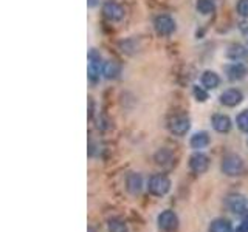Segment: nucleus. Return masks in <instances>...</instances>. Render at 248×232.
<instances>
[{
    "mask_svg": "<svg viewBox=\"0 0 248 232\" xmlns=\"http://www.w3.org/2000/svg\"><path fill=\"white\" fill-rule=\"evenodd\" d=\"M147 189L155 197H163L166 195L170 189V180L165 174H157L152 175L149 178V183H147Z\"/></svg>",
    "mask_w": 248,
    "mask_h": 232,
    "instance_id": "f257e3e1",
    "label": "nucleus"
},
{
    "mask_svg": "<svg viewBox=\"0 0 248 232\" xmlns=\"http://www.w3.org/2000/svg\"><path fill=\"white\" fill-rule=\"evenodd\" d=\"M222 170L225 175L228 176H236L240 175L244 170V161L237 155H227L222 161Z\"/></svg>",
    "mask_w": 248,
    "mask_h": 232,
    "instance_id": "f03ea898",
    "label": "nucleus"
},
{
    "mask_svg": "<svg viewBox=\"0 0 248 232\" xmlns=\"http://www.w3.org/2000/svg\"><path fill=\"white\" fill-rule=\"evenodd\" d=\"M154 27H155V31H157L160 36H170L175 31V22L170 15L160 14L155 17Z\"/></svg>",
    "mask_w": 248,
    "mask_h": 232,
    "instance_id": "7ed1b4c3",
    "label": "nucleus"
},
{
    "mask_svg": "<svg viewBox=\"0 0 248 232\" xmlns=\"http://www.w3.org/2000/svg\"><path fill=\"white\" fill-rule=\"evenodd\" d=\"M158 226L166 232H174L178 228V217L172 211H165L158 215Z\"/></svg>",
    "mask_w": 248,
    "mask_h": 232,
    "instance_id": "20e7f679",
    "label": "nucleus"
},
{
    "mask_svg": "<svg viewBox=\"0 0 248 232\" xmlns=\"http://www.w3.org/2000/svg\"><path fill=\"white\" fill-rule=\"evenodd\" d=\"M191 127L189 119L186 116H175L169 121V130L170 133H174L177 136H183L188 133V130Z\"/></svg>",
    "mask_w": 248,
    "mask_h": 232,
    "instance_id": "39448f33",
    "label": "nucleus"
},
{
    "mask_svg": "<svg viewBox=\"0 0 248 232\" xmlns=\"http://www.w3.org/2000/svg\"><path fill=\"white\" fill-rule=\"evenodd\" d=\"M99 73H101V56L95 50H92L89 53V77H90V81L98 82Z\"/></svg>",
    "mask_w": 248,
    "mask_h": 232,
    "instance_id": "423d86ee",
    "label": "nucleus"
},
{
    "mask_svg": "<svg viewBox=\"0 0 248 232\" xmlns=\"http://www.w3.org/2000/svg\"><path fill=\"white\" fill-rule=\"evenodd\" d=\"M209 166V160L203 153H194L189 158V167L194 174H205Z\"/></svg>",
    "mask_w": 248,
    "mask_h": 232,
    "instance_id": "0eeeda50",
    "label": "nucleus"
},
{
    "mask_svg": "<svg viewBox=\"0 0 248 232\" xmlns=\"http://www.w3.org/2000/svg\"><path fill=\"white\" fill-rule=\"evenodd\" d=\"M244 101V95L236 88H230L220 95V102L227 107H236Z\"/></svg>",
    "mask_w": 248,
    "mask_h": 232,
    "instance_id": "6e6552de",
    "label": "nucleus"
},
{
    "mask_svg": "<svg viewBox=\"0 0 248 232\" xmlns=\"http://www.w3.org/2000/svg\"><path fill=\"white\" fill-rule=\"evenodd\" d=\"M103 13L106 15V19L112 22H118L124 17V8L115 2H108L103 6Z\"/></svg>",
    "mask_w": 248,
    "mask_h": 232,
    "instance_id": "1a4fd4ad",
    "label": "nucleus"
},
{
    "mask_svg": "<svg viewBox=\"0 0 248 232\" xmlns=\"http://www.w3.org/2000/svg\"><path fill=\"white\" fill-rule=\"evenodd\" d=\"M227 206L231 212L234 214H244L247 212V201L242 195H237V193H232L227 198Z\"/></svg>",
    "mask_w": 248,
    "mask_h": 232,
    "instance_id": "9d476101",
    "label": "nucleus"
},
{
    "mask_svg": "<svg viewBox=\"0 0 248 232\" xmlns=\"http://www.w3.org/2000/svg\"><path fill=\"white\" fill-rule=\"evenodd\" d=\"M126 188L132 195H138L143 188V178L140 174H129L126 178Z\"/></svg>",
    "mask_w": 248,
    "mask_h": 232,
    "instance_id": "9b49d317",
    "label": "nucleus"
},
{
    "mask_svg": "<svg viewBox=\"0 0 248 232\" xmlns=\"http://www.w3.org/2000/svg\"><path fill=\"white\" fill-rule=\"evenodd\" d=\"M213 127L219 133H227L231 130V119L227 115H214L213 116Z\"/></svg>",
    "mask_w": 248,
    "mask_h": 232,
    "instance_id": "f8f14e48",
    "label": "nucleus"
},
{
    "mask_svg": "<svg viewBox=\"0 0 248 232\" xmlns=\"http://www.w3.org/2000/svg\"><path fill=\"white\" fill-rule=\"evenodd\" d=\"M227 74L231 81H239L247 74V67L244 64H240V62H236V64L227 67Z\"/></svg>",
    "mask_w": 248,
    "mask_h": 232,
    "instance_id": "ddd939ff",
    "label": "nucleus"
},
{
    "mask_svg": "<svg viewBox=\"0 0 248 232\" xmlns=\"http://www.w3.org/2000/svg\"><path fill=\"white\" fill-rule=\"evenodd\" d=\"M220 79L214 72H205L202 74V85H203L205 90H213L219 85Z\"/></svg>",
    "mask_w": 248,
    "mask_h": 232,
    "instance_id": "4468645a",
    "label": "nucleus"
},
{
    "mask_svg": "<svg viewBox=\"0 0 248 232\" xmlns=\"http://www.w3.org/2000/svg\"><path fill=\"white\" fill-rule=\"evenodd\" d=\"M189 144L192 149H203V147H206L209 144V136L206 131H199V133L191 136Z\"/></svg>",
    "mask_w": 248,
    "mask_h": 232,
    "instance_id": "2eb2a0df",
    "label": "nucleus"
},
{
    "mask_svg": "<svg viewBox=\"0 0 248 232\" xmlns=\"http://www.w3.org/2000/svg\"><path fill=\"white\" fill-rule=\"evenodd\" d=\"M228 58L232 59V60H242V59H247L248 58V51L245 46L242 45H231L230 50H228Z\"/></svg>",
    "mask_w": 248,
    "mask_h": 232,
    "instance_id": "dca6fc26",
    "label": "nucleus"
},
{
    "mask_svg": "<svg viewBox=\"0 0 248 232\" xmlns=\"http://www.w3.org/2000/svg\"><path fill=\"white\" fill-rule=\"evenodd\" d=\"M209 232H232L230 221L223 218H217L209 224Z\"/></svg>",
    "mask_w": 248,
    "mask_h": 232,
    "instance_id": "f3484780",
    "label": "nucleus"
},
{
    "mask_svg": "<svg viewBox=\"0 0 248 232\" xmlns=\"http://www.w3.org/2000/svg\"><path fill=\"white\" fill-rule=\"evenodd\" d=\"M103 73L107 79H115V77H118V74H120V65L113 60L106 62L104 68H103Z\"/></svg>",
    "mask_w": 248,
    "mask_h": 232,
    "instance_id": "a211bd4d",
    "label": "nucleus"
},
{
    "mask_svg": "<svg viewBox=\"0 0 248 232\" xmlns=\"http://www.w3.org/2000/svg\"><path fill=\"white\" fill-rule=\"evenodd\" d=\"M197 11L202 14H211L214 13V3L213 0H197Z\"/></svg>",
    "mask_w": 248,
    "mask_h": 232,
    "instance_id": "6ab92c4d",
    "label": "nucleus"
},
{
    "mask_svg": "<svg viewBox=\"0 0 248 232\" xmlns=\"http://www.w3.org/2000/svg\"><path fill=\"white\" fill-rule=\"evenodd\" d=\"M107 229H108V232H127L126 223L121 220H110L108 221Z\"/></svg>",
    "mask_w": 248,
    "mask_h": 232,
    "instance_id": "aec40b11",
    "label": "nucleus"
},
{
    "mask_svg": "<svg viewBox=\"0 0 248 232\" xmlns=\"http://www.w3.org/2000/svg\"><path fill=\"white\" fill-rule=\"evenodd\" d=\"M236 122H237V127L240 130L247 131V133H248V110H244L242 113H239Z\"/></svg>",
    "mask_w": 248,
    "mask_h": 232,
    "instance_id": "412c9836",
    "label": "nucleus"
},
{
    "mask_svg": "<svg viewBox=\"0 0 248 232\" xmlns=\"http://www.w3.org/2000/svg\"><path fill=\"white\" fill-rule=\"evenodd\" d=\"M155 160H157L158 164H166L168 161H170V153L165 149H161L157 155H155Z\"/></svg>",
    "mask_w": 248,
    "mask_h": 232,
    "instance_id": "4be33fe9",
    "label": "nucleus"
},
{
    "mask_svg": "<svg viewBox=\"0 0 248 232\" xmlns=\"http://www.w3.org/2000/svg\"><path fill=\"white\" fill-rule=\"evenodd\" d=\"M237 13L239 15H242V17H248V0H239Z\"/></svg>",
    "mask_w": 248,
    "mask_h": 232,
    "instance_id": "5701e85b",
    "label": "nucleus"
},
{
    "mask_svg": "<svg viewBox=\"0 0 248 232\" xmlns=\"http://www.w3.org/2000/svg\"><path fill=\"white\" fill-rule=\"evenodd\" d=\"M194 96H196L197 101H200V102H203V101L208 99V93L202 87H194Z\"/></svg>",
    "mask_w": 248,
    "mask_h": 232,
    "instance_id": "b1692460",
    "label": "nucleus"
},
{
    "mask_svg": "<svg viewBox=\"0 0 248 232\" xmlns=\"http://www.w3.org/2000/svg\"><path fill=\"white\" fill-rule=\"evenodd\" d=\"M234 232H248V215L244 218V221L234 229Z\"/></svg>",
    "mask_w": 248,
    "mask_h": 232,
    "instance_id": "393cba45",
    "label": "nucleus"
},
{
    "mask_svg": "<svg viewBox=\"0 0 248 232\" xmlns=\"http://www.w3.org/2000/svg\"><path fill=\"white\" fill-rule=\"evenodd\" d=\"M87 3H89V6H90V8H93V6H95V5H96V0H89V2H87Z\"/></svg>",
    "mask_w": 248,
    "mask_h": 232,
    "instance_id": "a878e982",
    "label": "nucleus"
}]
</instances>
